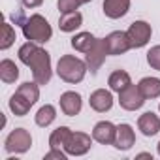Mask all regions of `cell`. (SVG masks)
Returning <instances> with one entry per match:
<instances>
[{"instance_id":"obj_1","label":"cell","mask_w":160,"mask_h":160,"mask_svg":"<svg viewBox=\"0 0 160 160\" xmlns=\"http://www.w3.org/2000/svg\"><path fill=\"white\" fill-rule=\"evenodd\" d=\"M17 57L25 66L32 70V77L38 85H47L51 81V75H53L51 55L43 47H40V43H34V42L23 43L17 51Z\"/></svg>"},{"instance_id":"obj_2","label":"cell","mask_w":160,"mask_h":160,"mask_svg":"<svg viewBox=\"0 0 160 160\" xmlns=\"http://www.w3.org/2000/svg\"><path fill=\"white\" fill-rule=\"evenodd\" d=\"M87 72H89L87 62L73 57V55H64L57 62V75L62 79V81L72 83V85L81 83L85 79V75H87Z\"/></svg>"},{"instance_id":"obj_3","label":"cell","mask_w":160,"mask_h":160,"mask_svg":"<svg viewBox=\"0 0 160 160\" xmlns=\"http://www.w3.org/2000/svg\"><path fill=\"white\" fill-rule=\"evenodd\" d=\"M23 28V36L28 40V42H34V43H47L53 36V28L49 25V21L40 15V13H34L27 19V23L21 27Z\"/></svg>"},{"instance_id":"obj_4","label":"cell","mask_w":160,"mask_h":160,"mask_svg":"<svg viewBox=\"0 0 160 160\" xmlns=\"http://www.w3.org/2000/svg\"><path fill=\"white\" fill-rule=\"evenodd\" d=\"M30 145H32V136H30V132L28 130H25V128H15V130H12L10 134H8V138H6V141H4V149L10 152V154H23V152H27L28 149H30Z\"/></svg>"},{"instance_id":"obj_5","label":"cell","mask_w":160,"mask_h":160,"mask_svg":"<svg viewBox=\"0 0 160 160\" xmlns=\"http://www.w3.org/2000/svg\"><path fill=\"white\" fill-rule=\"evenodd\" d=\"M109 55L108 51V43H106V38H96L94 45L85 53V62H87V68L92 75L98 73V70L102 68V64L106 62V57Z\"/></svg>"},{"instance_id":"obj_6","label":"cell","mask_w":160,"mask_h":160,"mask_svg":"<svg viewBox=\"0 0 160 160\" xmlns=\"http://www.w3.org/2000/svg\"><path fill=\"white\" fill-rule=\"evenodd\" d=\"M128 38H130V43H132V49H141L149 43L151 36H152V28L147 21H134L128 30H126Z\"/></svg>"},{"instance_id":"obj_7","label":"cell","mask_w":160,"mask_h":160,"mask_svg":"<svg viewBox=\"0 0 160 160\" xmlns=\"http://www.w3.org/2000/svg\"><path fill=\"white\" fill-rule=\"evenodd\" d=\"M92 147V138L85 132H72L68 143L64 145V151L68 156H83L91 151Z\"/></svg>"},{"instance_id":"obj_8","label":"cell","mask_w":160,"mask_h":160,"mask_svg":"<svg viewBox=\"0 0 160 160\" xmlns=\"http://www.w3.org/2000/svg\"><path fill=\"white\" fill-rule=\"evenodd\" d=\"M119 104H121V108L126 109V111H138V109L143 108L145 96L141 94V91H139L138 85H130V87H126L122 92H119Z\"/></svg>"},{"instance_id":"obj_9","label":"cell","mask_w":160,"mask_h":160,"mask_svg":"<svg viewBox=\"0 0 160 160\" xmlns=\"http://www.w3.org/2000/svg\"><path fill=\"white\" fill-rule=\"evenodd\" d=\"M58 106H60V111L64 115L75 117L79 111H81V108H83V98H81V94L75 92V91H66V92L60 94Z\"/></svg>"},{"instance_id":"obj_10","label":"cell","mask_w":160,"mask_h":160,"mask_svg":"<svg viewBox=\"0 0 160 160\" xmlns=\"http://www.w3.org/2000/svg\"><path fill=\"white\" fill-rule=\"evenodd\" d=\"M106 43H108V51L109 55H124L128 49H132L130 38L124 30H115L111 34L106 36Z\"/></svg>"},{"instance_id":"obj_11","label":"cell","mask_w":160,"mask_h":160,"mask_svg":"<svg viewBox=\"0 0 160 160\" xmlns=\"http://www.w3.org/2000/svg\"><path fill=\"white\" fill-rule=\"evenodd\" d=\"M117 134V126L109 121H100L92 128V139L98 141L100 145H113Z\"/></svg>"},{"instance_id":"obj_12","label":"cell","mask_w":160,"mask_h":160,"mask_svg":"<svg viewBox=\"0 0 160 160\" xmlns=\"http://www.w3.org/2000/svg\"><path fill=\"white\" fill-rule=\"evenodd\" d=\"M113 91H106V89H96L94 92H91L89 104L96 113H106L113 108Z\"/></svg>"},{"instance_id":"obj_13","label":"cell","mask_w":160,"mask_h":160,"mask_svg":"<svg viewBox=\"0 0 160 160\" xmlns=\"http://www.w3.org/2000/svg\"><path fill=\"white\" fill-rule=\"evenodd\" d=\"M134 143H136V132H134V128L128 122L117 124V134H115V141H113L115 149L128 151V149H132Z\"/></svg>"},{"instance_id":"obj_14","label":"cell","mask_w":160,"mask_h":160,"mask_svg":"<svg viewBox=\"0 0 160 160\" xmlns=\"http://www.w3.org/2000/svg\"><path fill=\"white\" fill-rule=\"evenodd\" d=\"M138 128L141 130L143 136L152 138V136H156L160 132V117L156 113H152V111H145L138 119Z\"/></svg>"},{"instance_id":"obj_15","label":"cell","mask_w":160,"mask_h":160,"mask_svg":"<svg viewBox=\"0 0 160 160\" xmlns=\"http://www.w3.org/2000/svg\"><path fill=\"white\" fill-rule=\"evenodd\" d=\"M102 8L108 19H121L130 12V0H104Z\"/></svg>"},{"instance_id":"obj_16","label":"cell","mask_w":160,"mask_h":160,"mask_svg":"<svg viewBox=\"0 0 160 160\" xmlns=\"http://www.w3.org/2000/svg\"><path fill=\"white\" fill-rule=\"evenodd\" d=\"M83 25V15L79 12H68V13H60L58 17V28L66 34L75 32L79 27Z\"/></svg>"},{"instance_id":"obj_17","label":"cell","mask_w":160,"mask_h":160,"mask_svg":"<svg viewBox=\"0 0 160 160\" xmlns=\"http://www.w3.org/2000/svg\"><path fill=\"white\" fill-rule=\"evenodd\" d=\"M108 85H109V89L113 91V92H122L126 87H130L132 85V77H130V73L128 72H124V70H115V72H111V75L108 77Z\"/></svg>"},{"instance_id":"obj_18","label":"cell","mask_w":160,"mask_h":160,"mask_svg":"<svg viewBox=\"0 0 160 160\" xmlns=\"http://www.w3.org/2000/svg\"><path fill=\"white\" fill-rule=\"evenodd\" d=\"M141 94L145 96V100H154L160 98V79L158 77H143L138 83Z\"/></svg>"},{"instance_id":"obj_19","label":"cell","mask_w":160,"mask_h":160,"mask_svg":"<svg viewBox=\"0 0 160 160\" xmlns=\"http://www.w3.org/2000/svg\"><path fill=\"white\" fill-rule=\"evenodd\" d=\"M0 79H2V83H6V85L15 83L19 79V68L13 60H10V58L0 60Z\"/></svg>"},{"instance_id":"obj_20","label":"cell","mask_w":160,"mask_h":160,"mask_svg":"<svg viewBox=\"0 0 160 160\" xmlns=\"http://www.w3.org/2000/svg\"><path fill=\"white\" fill-rule=\"evenodd\" d=\"M57 119V108L51 106V104H45L38 109V113L34 115V121L40 128H47L49 124H53Z\"/></svg>"},{"instance_id":"obj_21","label":"cell","mask_w":160,"mask_h":160,"mask_svg":"<svg viewBox=\"0 0 160 160\" xmlns=\"http://www.w3.org/2000/svg\"><path fill=\"white\" fill-rule=\"evenodd\" d=\"M70 136H72V130L68 126H58L49 136V149H64V145L68 143Z\"/></svg>"},{"instance_id":"obj_22","label":"cell","mask_w":160,"mask_h":160,"mask_svg":"<svg viewBox=\"0 0 160 160\" xmlns=\"http://www.w3.org/2000/svg\"><path fill=\"white\" fill-rule=\"evenodd\" d=\"M94 42H96V38H94V34H91V32H79V34H75L73 38H72V47L75 49V51H79V53H87L92 45H94Z\"/></svg>"},{"instance_id":"obj_23","label":"cell","mask_w":160,"mask_h":160,"mask_svg":"<svg viewBox=\"0 0 160 160\" xmlns=\"http://www.w3.org/2000/svg\"><path fill=\"white\" fill-rule=\"evenodd\" d=\"M10 109H12V113L15 115V117H25L28 111H30V108H32V104L25 98V96H21L19 92H15L12 98H10Z\"/></svg>"},{"instance_id":"obj_24","label":"cell","mask_w":160,"mask_h":160,"mask_svg":"<svg viewBox=\"0 0 160 160\" xmlns=\"http://www.w3.org/2000/svg\"><path fill=\"white\" fill-rule=\"evenodd\" d=\"M15 92H19L21 96H25L32 106L40 100V85H38L36 81H32V83H30V81L21 83V85H19V89H17Z\"/></svg>"},{"instance_id":"obj_25","label":"cell","mask_w":160,"mask_h":160,"mask_svg":"<svg viewBox=\"0 0 160 160\" xmlns=\"http://www.w3.org/2000/svg\"><path fill=\"white\" fill-rule=\"evenodd\" d=\"M2 42H0V49L2 51H6V49H10L12 45H13V42H15V30H13V27L10 25V23H4L2 25Z\"/></svg>"},{"instance_id":"obj_26","label":"cell","mask_w":160,"mask_h":160,"mask_svg":"<svg viewBox=\"0 0 160 160\" xmlns=\"http://www.w3.org/2000/svg\"><path fill=\"white\" fill-rule=\"evenodd\" d=\"M81 4H85V0H58L57 8L60 13H68V12H77Z\"/></svg>"},{"instance_id":"obj_27","label":"cell","mask_w":160,"mask_h":160,"mask_svg":"<svg viewBox=\"0 0 160 160\" xmlns=\"http://www.w3.org/2000/svg\"><path fill=\"white\" fill-rule=\"evenodd\" d=\"M147 64L152 70L160 72V45H154V47H151L147 51Z\"/></svg>"},{"instance_id":"obj_28","label":"cell","mask_w":160,"mask_h":160,"mask_svg":"<svg viewBox=\"0 0 160 160\" xmlns=\"http://www.w3.org/2000/svg\"><path fill=\"white\" fill-rule=\"evenodd\" d=\"M66 158H68V152L62 149H51L43 156V160H66Z\"/></svg>"},{"instance_id":"obj_29","label":"cell","mask_w":160,"mask_h":160,"mask_svg":"<svg viewBox=\"0 0 160 160\" xmlns=\"http://www.w3.org/2000/svg\"><path fill=\"white\" fill-rule=\"evenodd\" d=\"M12 21H13L15 25H19V27H23V25L27 23V17H25V13H23V10H17L15 13H12Z\"/></svg>"},{"instance_id":"obj_30","label":"cell","mask_w":160,"mask_h":160,"mask_svg":"<svg viewBox=\"0 0 160 160\" xmlns=\"http://www.w3.org/2000/svg\"><path fill=\"white\" fill-rule=\"evenodd\" d=\"M21 2H23V6L25 8H38V6H42L43 4V0H21Z\"/></svg>"},{"instance_id":"obj_31","label":"cell","mask_w":160,"mask_h":160,"mask_svg":"<svg viewBox=\"0 0 160 160\" xmlns=\"http://www.w3.org/2000/svg\"><path fill=\"white\" fill-rule=\"evenodd\" d=\"M156 151H158V154H160V141H158V145H156Z\"/></svg>"},{"instance_id":"obj_32","label":"cell","mask_w":160,"mask_h":160,"mask_svg":"<svg viewBox=\"0 0 160 160\" xmlns=\"http://www.w3.org/2000/svg\"><path fill=\"white\" fill-rule=\"evenodd\" d=\"M87 2H91V0H85V4H87Z\"/></svg>"},{"instance_id":"obj_33","label":"cell","mask_w":160,"mask_h":160,"mask_svg":"<svg viewBox=\"0 0 160 160\" xmlns=\"http://www.w3.org/2000/svg\"><path fill=\"white\" fill-rule=\"evenodd\" d=\"M158 111H160V104H158Z\"/></svg>"}]
</instances>
